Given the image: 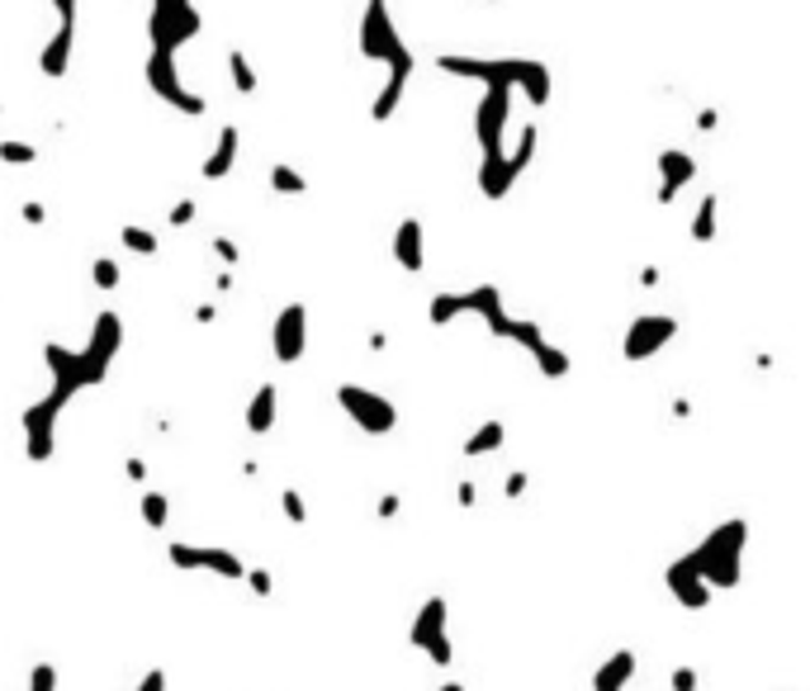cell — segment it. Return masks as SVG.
<instances>
[{"mask_svg":"<svg viewBox=\"0 0 810 691\" xmlns=\"http://www.w3.org/2000/svg\"><path fill=\"white\" fill-rule=\"evenodd\" d=\"M119 346H123V323H119V313H110V308H104L91 323V342H85V346L72 350V346L48 342L43 346V365L52 375V388L43 398L67 407L77 394H85V388H100L104 379H110V365L119 360Z\"/></svg>","mask_w":810,"mask_h":691,"instance_id":"cell-1","label":"cell"},{"mask_svg":"<svg viewBox=\"0 0 810 691\" xmlns=\"http://www.w3.org/2000/svg\"><path fill=\"white\" fill-rule=\"evenodd\" d=\"M356 52L365 62L384 67V91L375 95V104H369V114H375V123H389L398 114L413 72H417V58H413V48L403 43V33L389 14V0H365V14H361V29H356Z\"/></svg>","mask_w":810,"mask_h":691,"instance_id":"cell-2","label":"cell"},{"mask_svg":"<svg viewBox=\"0 0 810 691\" xmlns=\"http://www.w3.org/2000/svg\"><path fill=\"white\" fill-rule=\"evenodd\" d=\"M446 77H460V81H479V85H507V91H522L531 110H545L555 95V81H550V67L536 62V58H460V52H446L436 58Z\"/></svg>","mask_w":810,"mask_h":691,"instance_id":"cell-3","label":"cell"},{"mask_svg":"<svg viewBox=\"0 0 810 691\" xmlns=\"http://www.w3.org/2000/svg\"><path fill=\"white\" fill-rule=\"evenodd\" d=\"M745 545H749V521L730 517L692 549V559H697V569H701V578H707L711 592H735L739 588V573H745L739 569V563H745Z\"/></svg>","mask_w":810,"mask_h":691,"instance_id":"cell-4","label":"cell"},{"mask_svg":"<svg viewBox=\"0 0 810 691\" xmlns=\"http://www.w3.org/2000/svg\"><path fill=\"white\" fill-rule=\"evenodd\" d=\"M455 317H479V323L488 327V336H498L503 342V332H507V304H503V289L498 285H474V289H460V294H432V304H427V323L432 327H450Z\"/></svg>","mask_w":810,"mask_h":691,"instance_id":"cell-5","label":"cell"},{"mask_svg":"<svg viewBox=\"0 0 810 691\" xmlns=\"http://www.w3.org/2000/svg\"><path fill=\"white\" fill-rule=\"evenodd\" d=\"M536 143H540V129H536V123H522L513 156H507V152L479 156V194H484V200L498 204V200H507V194H513V185L526 175V166L536 162Z\"/></svg>","mask_w":810,"mask_h":691,"instance_id":"cell-6","label":"cell"},{"mask_svg":"<svg viewBox=\"0 0 810 691\" xmlns=\"http://www.w3.org/2000/svg\"><path fill=\"white\" fill-rule=\"evenodd\" d=\"M204 33V14L195 0H152L148 10V43L152 48H166V52H181L190 39Z\"/></svg>","mask_w":810,"mask_h":691,"instance_id":"cell-7","label":"cell"},{"mask_svg":"<svg viewBox=\"0 0 810 691\" xmlns=\"http://www.w3.org/2000/svg\"><path fill=\"white\" fill-rule=\"evenodd\" d=\"M143 77H148V91L166 104V110H175V114H185V119H200L204 110H209V100L204 95H195L190 85L181 81V67H175V52H166V48H152L148 52V67H143Z\"/></svg>","mask_w":810,"mask_h":691,"instance_id":"cell-8","label":"cell"},{"mask_svg":"<svg viewBox=\"0 0 810 691\" xmlns=\"http://www.w3.org/2000/svg\"><path fill=\"white\" fill-rule=\"evenodd\" d=\"M408 644H413L417 653H427L436 668H450V663H455V649H450V607H446V597H427V601L417 607L413 626H408Z\"/></svg>","mask_w":810,"mask_h":691,"instance_id":"cell-9","label":"cell"},{"mask_svg":"<svg viewBox=\"0 0 810 691\" xmlns=\"http://www.w3.org/2000/svg\"><path fill=\"white\" fill-rule=\"evenodd\" d=\"M337 403L365 436H389L398 427V407L365 384H337Z\"/></svg>","mask_w":810,"mask_h":691,"instance_id":"cell-10","label":"cell"},{"mask_svg":"<svg viewBox=\"0 0 810 691\" xmlns=\"http://www.w3.org/2000/svg\"><path fill=\"white\" fill-rule=\"evenodd\" d=\"M503 342H513V346H522L526 356L536 360V369L545 379H565L569 369H574V360L559 350L550 336H545V327L536 323V317H507V332H503Z\"/></svg>","mask_w":810,"mask_h":691,"instance_id":"cell-11","label":"cell"},{"mask_svg":"<svg viewBox=\"0 0 810 691\" xmlns=\"http://www.w3.org/2000/svg\"><path fill=\"white\" fill-rule=\"evenodd\" d=\"M166 559H171V569H181V573H214V578H227V582H242V573H246L242 555H233V549H223V545H185V540H171L166 545Z\"/></svg>","mask_w":810,"mask_h":691,"instance_id":"cell-12","label":"cell"},{"mask_svg":"<svg viewBox=\"0 0 810 691\" xmlns=\"http://www.w3.org/2000/svg\"><path fill=\"white\" fill-rule=\"evenodd\" d=\"M513 95L507 85H484L479 104H474V138H479V152H503L507 143V123H513Z\"/></svg>","mask_w":810,"mask_h":691,"instance_id":"cell-13","label":"cell"},{"mask_svg":"<svg viewBox=\"0 0 810 691\" xmlns=\"http://www.w3.org/2000/svg\"><path fill=\"white\" fill-rule=\"evenodd\" d=\"M52 14H58V29L48 33V43L39 52V72L48 81H62L67 67H72V48H77V6L81 0H48Z\"/></svg>","mask_w":810,"mask_h":691,"instance_id":"cell-14","label":"cell"},{"mask_svg":"<svg viewBox=\"0 0 810 691\" xmlns=\"http://www.w3.org/2000/svg\"><path fill=\"white\" fill-rule=\"evenodd\" d=\"M674 336H678V317H668V313H640L636 323L626 327V336H621V360L640 365L649 356H659V350L674 342Z\"/></svg>","mask_w":810,"mask_h":691,"instance_id":"cell-15","label":"cell"},{"mask_svg":"<svg viewBox=\"0 0 810 691\" xmlns=\"http://www.w3.org/2000/svg\"><path fill=\"white\" fill-rule=\"evenodd\" d=\"M58 417H62V407L48 403V398L24 407L20 427H24V455L33 459V465H48L52 450H58Z\"/></svg>","mask_w":810,"mask_h":691,"instance_id":"cell-16","label":"cell"},{"mask_svg":"<svg viewBox=\"0 0 810 691\" xmlns=\"http://www.w3.org/2000/svg\"><path fill=\"white\" fill-rule=\"evenodd\" d=\"M271 350L280 365H298L308 350V308L304 304H285L275 313V327H271Z\"/></svg>","mask_w":810,"mask_h":691,"instance_id":"cell-17","label":"cell"},{"mask_svg":"<svg viewBox=\"0 0 810 691\" xmlns=\"http://www.w3.org/2000/svg\"><path fill=\"white\" fill-rule=\"evenodd\" d=\"M664 588L674 592L678 607H688V611H707L711 607V588H707V578H701V569H697L692 549H688V555H678L664 569Z\"/></svg>","mask_w":810,"mask_h":691,"instance_id":"cell-18","label":"cell"},{"mask_svg":"<svg viewBox=\"0 0 810 691\" xmlns=\"http://www.w3.org/2000/svg\"><path fill=\"white\" fill-rule=\"evenodd\" d=\"M692 181H697V156H688L682 148L659 152V200H664V204L678 200V190L692 185Z\"/></svg>","mask_w":810,"mask_h":691,"instance_id":"cell-19","label":"cell"},{"mask_svg":"<svg viewBox=\"0 0 810 691\" xmlns=\"http://www.w3.org/2000/svg\"><path fill=\"white\" fill-rule=\"evenodd\" d=\"M237 156H242V129H237V123H227V129H219V143H214V152L204 156L200 175H204V181H227L233 166H237Z\"/></svg>","mask_w":810,"mask_h":691,"instance_id":"cell-20","label":"cell"},{"mask_svg":"<svg viewBox=\"0 0 810 691\" xmlns=\"http://www.w3.org/2000/svg\"><path fill=\"white\" fill-rule=\"evenodd\" d=\"M394 261L408 275H417L422 265H427V233H422V219H403L394 227Z\"/></svg>","mask_w":810,"mask_h":691,"instance_id":"cell-21","label":"cell"},{"mask_svg":"<svg viewBox=\"0 0 810 691\" xmlns=\"http://www.w3.org/2000/svg\"><path fill=\"white\" fill-rule=\"evenodd\" d=\"M246 431L252 436H271L275 431V421H280V388L275 384H261L256 394H252V403H246Z\"/></svg>","mask_w":810,"mask_h":691,"instance_id":"cell-22","label":"cell"},{"mask_svg":"<svg viewBox=\"0 0 810 691\" xmlns=\"http://www.w3.org/2000/svg\"><path fill=\"white\" fill-rule=\"evenodd\" d=\"M636 649H616V653H607V663L593 672V691H626L630 687V678H636Z\"/></svg>","mask_w":810,"mask_h":691,"instance_id":"cell-23","label":"cell"},{"mask_svg":"<svg viewBox=\"0 0 810 691\" xmlns=\"http://www.w3.org/2000/svg\"><path fill=\"white\" fill-rule=\"evenodd\" d=\"M503 446H507V427H503V421H479V427L465 436V455L469 459L493 455V450H503Z\"/></svg>","mask_w":810,"mask_h":691,"instance_id":"cell-24","label":"cell"},{"mask_svg":"<svg viewBox=\"0 0 810 691\" xmlns=\"http://www.w3.org/2000/svg\"><path fill=\"white\" fill-rule=\"evenodd\" d=\"M716 214H720V200H716V194H701L697 214H692V242H711L716 237Z\"/></svg>","mask_w":810,"mask_h":691,"instance_id":"cell-25","label":"cell"},{"mask_svg":"<svg viewBox=\"0 0 810 691\" xmlns=\"http://www.w3.org/2000/svg\"><path fill=\"white\" fill-rule=\"evenodd\" d=\"M119 242L129 246L133 256H156V246H162V242H156V233H152V227H138V223H123Z\"/></svg>","mask_w":810,"mask_h":691,"instance_id":"cell-26","label":"cell"},{"mask_svg":"<svg viewBox=\"0 0 810 691\" xmlns=\"http://www.w3.org/2000/svg\"><path fill=\"white\" fill-rule=\"evenodd\" d=\"M227 72H233V85H237L242 95H252L256 85H261V81H256V67L246 62V52H242V48H233V52H227Z\"/></svg>","mask_w":810,"mask_h":691,"instance_id":"cell-27","label":"cell"},{"mask_svg":"<svg viewBox=\"0 0 810 691\" xmlns=\"http://www.w3.org/2000/svg\"><path fill=\"white\" fill-rule=\"evenodd\" d=\"M143 521L152 530H166V521H171V498H166V492H156V488L143 492Z\"/></svg>","mask_w":810,"mask_h":691,"instance_id":"cell-28","label":"cell"},{"mask_svg":"<svg viewBox=\"0 0 810 691\" xmlns=\"http://www.w3.org/2000/svg\"><path fill=\"white\" fill-rule=\"evenodd\" d=\"M271 190H275V194H308V181H304V175H298L294 166L275 162V166H271Z\"/></svg>","mask_w":810,"mask_h":691,"instance_id":"cell-29","label":"cell"},{"mask_svg":"<svg viewBox=\"0 0 810 691\" xmlns=\"http://www.w3.org/2000/svg\"><path fill=\"white\" fill-rule=\"evenodd\" d=\"M0 162H10V166H33V162H39V148L6 138V143H0Z\"/></svg>","mask_w":810,"mask_h":691,"instance_id":"cell-30","label":"cell"},{"mask_svg":"<svg viewBox=\"0 0 810 691\" xmlns=\"http://www.w3.org/2000/svg\"><path fill=\"white\" fill-rule=\"evenodd\" d=\"M91 280H95V289H104V294H110V289H119V280H123V275H119V261L100 256V261L91 265Z\"/></svg>","mask_w":810,"mask_h":691,"instance_id":"cell-31","label":"cell"},{"mask_svg":"<svg viewBox=\"0 0 810 691\" xmlns=\"http://www.w3.org/2000/svg\"><path fill=\"white\" fill-rule=\"evenodd\" d=\"M280 511L294 521V526H304L308 521V507H304V492L298 488H280Z\"/></svg>","mask_w":810,"mask_h":691,"instance_id":"cell-32","label":"cell"},{"mask_svg":"<svg viewBox=\"0 0 810 691\" xmlns=\"http://www.w3.org/2000/svg\"><path fill=\"white\" fill-rule=\"evenodd\" d=\"M29 691H58V668H52V663H33Z\"/></svg>","mask_w":810,"mask_h":691,"instance_id":"cell-33","label":"cell"},{"mask_svg":"<svg viewBox=\"0 0 810 691\" xmlns=\"http://www.w3.org/2000/svg\"><path fill=\"white\" fill-rule=\"evenodd\" d=\"M195 214H200L195 200H175L171 214H166V223H171V227H190V223H195Z\"/></svg>","mask_w":810,"mask_h":691,"instance_id":"cell-34","label":"cell"},{"mask_svg":"<svg viewBox=\"0 0 810 691\" xmlns=\"http://www.w3.org/2000/svg\"><path fill=\"white\" fill-rule=\"evenodd\" d=\"M242 582H252V592H256V597H271V588H275V578H271L266 569H246V573H242Z\"/></svg>","mask_w":810,"mask_h":691,"instance_id":"cell-35","label":"cell"},{"mask_svg":"<svg viewBox=\"0 0 810 691\" xmlns=\"http://www.w3.org/2000/svg\"><path fill=\"white\" fill-rule=\"evenodd\" d=\"M209 246H214V256H219L223 265H237V261H242V252H237V242H233V237H214Z\"/></svg>","mask_w":810,"mask_h":691,"instance_id":"cell-36","label":"cell"},{"mask_svg":"<svg viewBox=\"0 0 810 691\" xmlns=\"http://www.w3.org/2000/svg\"><path fill=\"white\" fill-rule=\"evenodd\" d=\"M133 691H166V672H162V668H148L143 682H138Z\"/></svg>","mask_w":810,"mask_h":691,"instance_id":"cell-37","label":"cell"},{"mask_svg":"<svg viewBox=\"0 0 810 691\" xmlns=\"http://www.w3.org/2000/svg\"><path fill=\"white\" fill-rule=\"evenodd\" d=\"M674 691H697V672L692 668H674Z\"/></svg>","mask_w":810,"mask_h":691,"instance_id":"cell-38","label":"cell"},{"mask_svg":"<svg viewBox=\"0 0 810 691\" xmlns=\"http://www.w3.org/2000/svg\"><path fill=\"white\" fill-rule=\"evenodd\" d=\"M503 492H507V498H522V492H526V474H522V469H517V474H507Z\"/></svg>","mask_w":810,"mask_h":691,"instance_id":"cell-39","label":"cell"},{"mask_svg":"<svg viewBox=\"0 0 810 691\" xmlns=\"http://www.w3.org/2000/svg\"><path fill=\"white\" fill-rule=\"evenodd\" d=\"M20 214H24V223H43V219H48V209H43V204H24Z\"/></svg>","mask_w":810,"mask_h":691,"instance_id":"cell-40","label":"cell"},{"mask_svg":"<svg viewBox=\"0 0 810 691\" xmlns=\"http://www.w3.org/2000/svg\"><path fill=\"white\" fill-rule=\"evenodd\" d=\"M379 517H398V498H394V492H384V498H379Z\"/></svg>","mask_w":810,"mask_h":691,"instance_id":"cell-41","label":"cell"},{"mask_svg":"<svg viewBox=\"0 0 810 691\" xmlns=\"http://www.w3.org/2000/svg\"><path fill=\"white\" fill-rule=\"evenodd\" d=\"M460 507H474V484H460Z\"/></svg>","mask_w":810,"mask_h":691,"instance_id":"cell-42","label":"cell"},{"mask_svg":"<svg viewBox=\"0 0 810 691\" xmlns=\"http://www.w3.org/2000/svg\"><path fill=\"white\" fill-rule=\"evenodd\" d=\"M436 691H465V687H460V682H442V687H436Z\"/></svg>","mask_w":810,"mask_h":691,"instance_id":"cell-43","label":"cell"}]
</instances>
